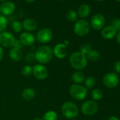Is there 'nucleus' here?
Returning a JSON list of instances; mask_svg holds the SVG:
<instances>
[{
	"label": "nucleus",
	"instance_id": "f257e3e1",
	"mask_svg": "<svg viewBox=\"0 0 120 120\" xmlns=\"http://www.w3.org/2000/svg\"><path fill=\"white\" fill-rule=\"evenodd\" d=\"M35 53V57L36 61L40 64H48L53 58L52 48L49 45H42L39 47Z\"/></svg>",
	"mask_w": 120,
	"mask_h": 120
},
{
	"label": "nucleus",
	"instance_id": "f03ea898",
	"mask_svg": "<svg viewBox=\"0 0 120 120\" xmlns=\"http://www.w3.org/2000/svg\"><path fill=\"white\" fill-rule=\"evenodd\" d=\"M69 63L73 69L76 71L84 69L88 64L86 56L80 52H74L69 56Z\"/></svg>",
	"mask_w": 120,
	"mask_h": 120
},
{
	"label": "nucleus",
	"instance_id": "7ed1b4c3",
	"mask_svg": "<svg viewBox=\"0 0 120 120\" xmlns=\"http://www.w3.org/2000/svg\"><path fill=\"white\" fill-rule=\"evenodd\" d=\"M61 112L67 119H73L79 115V109L74 102L71 101H67L62 104L61 107Z\"/></svg>",
	"mask_w": 120,
	"mask_h": 120
},
{
	"label": "nucleus",
	"instance_id": "20e7f679",
	"mask_svg": "<svg viewBox=\"0 0 120 120\" xmlns=\"http://www.w3.org/2000/svg\"><path fill=\"white\" fill-rule=\"evenodd\" d=\"M69 95L76 100H83L88 94V89L81 84H72L69 90Z\"/></svg>",
	"mask_w": 120,
	"mask_h": 120
},
{
	"label": "nucleus",
	"instance_id": "39448f33",
	"mask_svg": "<svg viewBox=\"0 0 120 120\" xmlns=\"http://www.w3.org/2000/svg\"><path fill=\"white\" fill-rule=\"evenodd\" d=\"M99 109V105L98 102L93 100H88L83 102L81 107V110L82 113L86 116H93L95 115Z\"/></svg>",
	"mask_w": 120,
	"mask_h": 120
},
{
	"label": "nucleus",
	"instance_id": "423d86ee",
	"mask_svg": "<svg viewBox=\"0 0 120 120\" xmlns=\"http://www.w3.org/2000/svg\"><path fill=\"white\" fill-rule=\"evenodd\" d=\"M90 29V26L88 22L84 19L79 20L76 22L74 26V33L78 36H85L86 35Z\"/></svg>",
	"mask_w": 120,
	"mask_h": 120
},
{
	"label": "nucleus",
	"instance_id": "0eeeda50",
	"mask_svg": "<svg viewBox=\"0 0 120 120\" xmlns=\"http://www.w3.org/2000/svg\"><path fill=\"white\" fill-rule=\"evenodd\" d=\"M16 38L9 31L0 33V46L11 48L14 46Z\"/></svg>",
	"mask_w": 120,
	"mask_h": 120
},
{
	"label": "nucleus",
	"instance_id": "6e6552de",
	"mask_svg": "<svg viewBox=\"0 0 120 120\" xmlns=\"http://www.w3.org/2000/svg\"><path fill=\"white\" fill-rule=\"evenodd\" d=\"M102 83L107 88H114L117 86L119 82L118 75L114 72L107 73L102 78Z\"/></svg>",
	"mask_w": 120,
	"mask_h": 120
},
{
	"label": "nucleus",
	"instance_id": "1a4fd4ad",
	"mask_svg": "<svg viewBox=\"0 0 120 120\" xmlns=\"http://www.w3.org/2000/svg\"><path fill=\"white\" fill-rule=\"evenodd\" d=\"M32 67H33V75L36 79L43 81L47 78L49 75V71L45 65L40 64H36Z\"/></svg>",
	"mask_w": 120,
	"mask_h": 120
},
{
	"label": "nucleus",
	"instance_id": "9d476101",
	"mask_svg": "<svg viewBox=\"0 0 120 120\" xmlns=\"http://www.w3.org/2000/svg\"><path fill=\"white\" fill-rule=\"evenodd\" d=\"M53 38L52 31L47 28L40 29L36 34L37 40L42 44H47Z\"/></svg>",
	"mask_w": 120,
	"mask_h": 120
},
{
	"label": "nucleus",
	"instance_id": "9b49d317",
	"mask_svg": "<svg viewBox=\"0 0 120 120\" xmlns=\"http://www.w3.org/2000/svg\"><path fill=\"white\" fill-rule=\"evenodd\" d=\"M105 23V19L101 14H95L90 20V26L95 30H101Z\"/></svg>",
	"mask_w": 120,
	"mask_h": 120
},
{
	"label": "nucleus",
	"instance_id": "f8f14e48",
	"mask_svg": "<svg viewBox=\"0 0 120 120\" xmlns=\"http://www.w3.org/2000/svg\"><path fill=\"white\" fill-rule=\"evenodd\" d=\"M53 50V55L59 59H63L67 56V47L64 43H59L56 44Z\"/></svg>",
	"mask_w": 120,
	"mask_h": 120
},
{
	"label": "nucleus",
	"instance_id": "ddd939ff",
	"mask_svg": "<svg viewBox=\"0 0 120 120\" xmlns=\"http://www.w3.org/2000/svg\"><path fill=\"white\" fill-rule=\"evenodd\" d=\"M19 40L21 42V44L26 47H32L35 42V36L33 33L30 32L21 33Z\"/></svg>",
	"mask_w": 120,
	"mask_h": 120
},
{
	"label": "nucleus",
	"instance_id": "4468645a",
	"mask_svg": "<svg viewBox=\"0 0 120 120\" xmlns=\"http://www.w3.org/2000/svg\"><path fill=\"white\" fill-rule=\"evenodd\" d=\"M16 6L14 2L11 1H6L0 6V12L4 16H11L15 11Z\"/></svg>",
	"mask_w": 120,
	"mask_h": 120
},
{
	"label": "nucleus",
	"instance_id": "2eb2a0df",
	"mask_svg": "<svg viewBox=\"0 0 120 120\" xmlns=\"http://www.w3.org/2000/svg\"><path fill=\"white\" fill-rule=\"evenodd\" d=\"M23 28L26 30V32H32L37 29L38 28V23L33 19H25L23 23Z\"/></svg>",
	"mask_w": 120,
	"mask_h": 120
},
{
	"label": "nucleus",
	"instance_id": "dca6fc26",
	"mask_svg": "<svg viewBox=\"0 0 120 120\" xmlns=\"http://www.w3.org/2000/svg\"><path fill=\"white\" fill-rule=\"evenodd\" d=\"M9 56L11 60L14 62H20L23 58V53H22V49L13 47L11 48Z\"/></svg>",
	"mask_w": 120,
	"mask_h": 120
},
{
	"label": "nucleus",
	"instance_id": "f3484780",
	"mask_svg": "<svg viewBox=\"0 0 120 120\" xmlns=\"http://www.w3.org/2000/svg\"><path fill=\"white\" fill-rule=\"evenodd\" d=\"M116 35V31L111 26H106L101 31V35L104 39L106 40H111L114 38Z\"/></svg>",
	"mask_w": 120,
	"mask_h": 120
},
{
	"label": "nucleus",
	"instance_id": "a211bd4d",
	"mask_svg": "<svg viewBox=\"0 0 120 120\" xmlns=\"http://www.w3.org/2000/svg\"><path fill=\"white\" fill-rule=\"evenodd\" d=\"M36 90L33 88H26L21 92V98L25 100H30L35 98Z\"/></svg>",
	"mask_w": 120,
	"mask_h": 120
},
{
	"label": "nucleus",
	"instance_id": "6ab92c4d",
	"mask_svg": "<svg viewBox=\"0 0 120 120\" xmlns=\"http://www.w3.org/2000/svg\"><path fill=\"white\" fill-rule=\"evenodd\" d=\"M86 79L85 74L81 71H76L71 75V80L76 84H81L84 82Z\"/></svg>",
	"mask_w": 120,
	"mask_h": 120
},
{
	"label": "nucleus",
	"instance_id": "aec40b11",
	"mask_svg": "<svg viewBox=\"0 0 120 120\" xmlns=\"http://www.w3.org/2000/svg\"><path fill=\"white\" fill-rule=\"evenodd\" d=\"M90 14V8L87 4H82L78 9V15L81 18H86Z\"/></svg>",
	"mask_w": 120,
	"mask_h": 120
},
{
	"label": "nucleus",
	"instance_id": "412c9836",
	"mask_svg": "<svg viewBox=\"0 0 120 120\" xmlns=\"http://www.w3.org/2000/svg\"><path fill=\"white\" fill-rule=\"evenodd\" d=\"M86 56L87 59L90 62H98L100 58V54L95 49H91Z\"/></svg>",
	"mask_w": 120,
	"mask_h": 120
},
{
	"label": "nucleus",
	"instance_id": "4be33fe9",
	"mask_svg": "<svg viewBox=\"0 0 120 120\" xmlns=\"http://www.w3.org/2000/svg\"><path fill=\"white\" fill-rule=\"evenodd\" d=\"M84 83L87 89H92L96 85V79L93 76H88L85 79Z\"/></svg>",
	"mask_w": 120,
	"mask_h": 120
},
{
	"label": "nucleus",
	"instance_id": "5701e85b",
	"mask_svg": "<svg viewBox=\"0 0 120 120\" xmlns=\"http://www.w3.org/2000/svg\"><path fill=\"white\" fill-rule=\"evenodd\" d=\"M58 115L56 112L54 110H49L46 112L42 117L43 120H56Z\"/></svg>",
	"mask_w": 120,
	"mask_h": 120
},
{
	"label": "nucleus",
	"instance_id": "b1692460",
	"mask_svg": "<svg viewBox=\"0 0 120 120\" xmlns=\"http://www.w3.org/2000/svg\"><path fill=\"white\" fill-rule=\"evenodd\" d=\"M91 97L95 101L100 100L103 97V92L100 88H95L91 92Z\"/></svg>",
	"mask_w": 120,
	"mask_h": 120
},
{
	"label": "nucleus",
	"instance_id": "393cba45",
	"mask_svg": "<svg viewBox=\"0 0 120 120\" xmlns=\"http://www.w3.org/2000/svg\"><path fill=\"white\" fill-rule=\"evenodd\" d=\"M11 28L12 30L16 33H21L22 30H23V25H22V23H21L20 21H14L11 24Z\"/></svg>",
	"mask_w": 120,
	"mask_h": 120
},
{
	"label": "nucleus",
	"instance_id": "a878e982",
	"mask_svg": "<svg viewBox=\"0 0 120 120\" xmlns=\"http://www.w3.org/2000/svg\"><path fill=\"white\" fill-rule=\"evenodd\" d=\"M66 17L67 20H69V21L74 22V21H76L78 19V14L74 10H69L67 11L66 14Z\"/></svg>",
	"mask_w": 120,
	"mask_h": 120
},
{
	"label": "nucleus",
	"instance_id": "bb28decb",
	"mask_svg": "<svg viewBox=\"0 0 120 120\" xmlns=\"http://www.w3.org/2000/svg\"><path fill=\"white\" fill-rule=\"evenodd\" d=\"M7 25H8L7 19L4 16L0 14V33L5 31Z\"/></svg>",
	"mask_w": 120,
	"mask_h": 120
},
{
	"label": "nucleus",
	"instance_id": "cd10ccee",
	"mask_svg": "<svg viewBox=\"0 0 120 120\" xmlns=\"http://www.w3.org/2000/svg\"><path fill=\"white\" fill-rule=\"evenodd\" d=\"M21 74L24 76H30L33 74V67L29 65H25L21 69Z\"/></svg>",
	"mask_w": 120,
	"mask_h": 120
},
{
	"label": "nucleus",
	"instance_id": "c85d7f7f",
	"mask_svg": "<svg viewBox=\"0 0 120 120\" xmlns=\"http://www.w3.org/2000/svg\"><path fill=\"white\" fill-rule=\"evenodd\" d=\"M35 60V57L34 52H30L27 53V54L25 56V61L27 63H33V62H34Z\"/></svg>",
	"mask_w": 120,
	"mask_h": 120
},
{
	"label": "nucleus",
	"instance_id": "c756f323",
	"mask_svg": "<svg viewBox=\"0 0 120 120\" xmlns=\"http://www.w3.org/2000/svg\"><path fill=\"white\" fill-rule=\"evenodd\" d=\"M111 26L116 30H120V19H114L111 21Z\"/></svg>",
	"mask_w": 120,
	"mask_h": 120
},
{
	"label": "nucleus",
	"instance_id": "7c9ffc66",
	"mask_svg": "<svg viewBox=\"0 0 120 120\" xmlns=\"http://www.w3.org/2000/svg\"><path fill=\"white\" fill-rule=\"evenodd\" d=\"M91 49H92V47H91V46H90L89 44H84V45H83L81 47L80 51H79V52H81L82 54L86 55Z\"/></svg>",
	"mask_w": 120,
	"mask_h": 120
},
{
	"label": "nucleus",
	"instance_id": "2f4dec72",
	"mask_svg": "<svg viewBox=\"0 0 120 120\" xmlns=\"http://www.w3.org/2000/svg\"><path fill=\"white\" fill-rule=\"evenodd\" d=\"M114 69L116 72V74H120V60L117 61L114 64Z\"/></svg>",
	"mask_w": 120,
	"mask_h": 120
},
{
	"label": "nucleus",
	"instance_id": "473e14b6",
	"mask_svg": "<svg viewBox=\"0 0 120 120\" xmlns=\"http://www.w3.org/2000/svg\"><path fill=\"white\" fill-rule=\"evenodd\" d=\"M15 47H17V48H19L21 49H22L23 45L21 44V42L19 41V40H16V42H15V44H14V46Z\"/></svg>",
	"mask_w": 120,
	"mask_h": 120
},
{
	"label": "nucleus",
	"instance_id": "72a5a7b5",
	"mask_svg": "<svg viewBox=\"0 0 120 120\" xmlns=\"http://www.w3.org/2000/svg\"><path fill=\"white\" fill-rule=\"evenodd\" d=\"M4 53L3 48H2V46H0V62L2 60V59L4 57Z\"/></svg>",
	"mask_w": 120,
	"mask_h": 120
},
{
	"label": "nucleus",
	"instance_id": "f704fd0d",
	"mask_svg": "<svg viewBox=\"0 0 120 120\" xmlns=\"http://www.w3.org/2000/svg\"><path fill=\"white\" fill-rule=\"evenodd\" d=\"M116 41L119 43V45H120V30L118 32V33L116 35Z\"/></svg>",
	"mask_w": 120,
	"mask_h": 120
},
{
	"label": "nucleus",
	"instance_id": "c9c22d12",
	"mask_svg": "<svg viewBox=\"0 0 120 120\" xmlns=\"http://www.w3.org/2000/svg\"><path fill=\"white\" fill-rule=\"evenodd\" d=\"M107 120H119V119L118 117L115 116H110Z\"/></svg>",
	"mask_w": 120,
	"mask_h": 120
},
{
	"label": "nucleus",
	"instance_id": "e433bc0d",
	"mask_svg": "<svg viewBox=\"0 0 120 120\" xmlns=\"http://www.w3.org/2000/svg\"><path fill=\"white\" fill-rule=\"evenodd\" d=\"M24 1H26V2H28V3H33V2H35L36 0H24Z\"/></svg>",
	"mask_w": 120,
	"mask_h": 120
},
{
	"label": "nucleus",
	"instance_id": "4c0bfd02",
	"mask_svg": "<svg viewBox=\"0 0 120 120\" xmlns=\"http://www.w3.org/2000/svg\"><path fill=\"white\" fill-rule=\"evenodd\" d=\"M64 45H65L67 47V46L69 45V42L67 40H64Z\"/></svg>",
	"mask_w": 120,
	"mask_h": 120
},
{
	"label": "nucleus",
	"instance_id": "58836bf2",
	"mask_svg": "<svg viewBox=\"0 0 120 120\" xmlns=\"http://www.w3.org/2000/svg\"><path fill=\"white\" fill-rule=\"evenodd\" d=\"M33 120H43V119H41V118H39V117H36V118L33 119Z\"/></svg>",
	"mask_w": 120,
	"mask_h": 120
},
{
	"label": "nucleus",
	"instance_id": "ea45409f",
	"mask_svg": "<svg viewBox=\"0 0 120 120\" xmlns=\"http://www.w3.org/2000/svg\"><path fill=\"white\" fill-rule=\"evenodd\" d=\"M6 2V0H0V2Z\"/></svg>",
	"mask_w": 120,
	"mask_h": 120
},
{
	"label": "nucleus",
	"instance_id": "a19ab883",
	"mask_svg": "<svg viewBox=\"0 0 120 120\" xmlns=\"http://www.w3.org/2000/svg\"><path fill=\"white\" fill-rule=\"evenodd\" d=\"M96 1H98V2H102V1H103V0H96Z\"/></svg>",
	"mask_w": 120,
	"mask_h": 120
},
{
	"label": "nucleus",
	"instance_id": "79ce46f5",
	"mask_svg": "<svg viewBox=\"0 0 120 120\" xmlns=\"http://www.w3.org/2000/svg\"><path fill=\"white\" fill-rule=\"evenodd\" d=\"M115 1L118 2H120V0H115Z\"/></svg>",
	"mask_w": 120,
	"mask_h": 120
},
{
	"label": "nucleus",
	"instance_id": "37998d69",
	"mask_svg": "<svg viewBox=\"0 0 120 120\" xmlns=\"http://www.w3.org/2000/svg\"><path fill=\"white\" fill-rule=\"evenodd\" d=\"M71 120H76V119H71Z\"/></svg>",
	"mask_w": 120,
	"mask_h": 120
},
{
	"label": "nucleus",
	"instance_id": "c03bdc74",
	"mask_svg": "<svg viewBox=\"0 0 120 120\" xmlns=\"http://www.w3.org/2000/svg\"><path fill=\"white\" fill-rule=\"evenodd\" d=\"M60 1H64V0H60Z\"/></svg>",
	"mask_w": 120,
	"mask_h": 120
}]
</instances>
